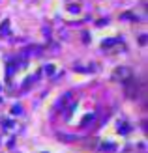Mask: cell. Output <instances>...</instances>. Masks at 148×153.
I'll return each instance as SVG.
<instances>
[{"instance_id":"obj_1","label":"cell","mask_w":148,"mask_h":153,"mask_svg":"<svg viewBox=\"0 0 148 153\" xmlns=\"http://www.w3.org/2000/svg\"><path fill=\"white\" fill-rule=\"evenodd\" d=\"M114 79L116 80H129L131 79V69L129 67H116L114 69Z\"/></svg>"},{"instance_id":"obj_2","label":"cell","mask_w":148,"mask_h":153,"mask_svg":"<svg viewBox=\"0 0 148 153\" xmlns=\"http://www.w3.org/2000/svg\"><path fill=\"white\" fill-rule=\"evenodd\" d=\"M69 99H71V94H64V95L58 99V105H56V106H58V110H64V108H66Z\"/></svg>"}]
</instances>
